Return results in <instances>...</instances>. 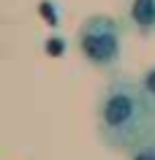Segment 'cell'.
<instances>
[{
	"mask_svg": "<svg viewBox=\"0 0 155 160\" xmlns=\"http://www.w3.org/2000/svg\"><path fill=\"white\" fill-rule=\"evenodd\" d=\"M95 119L106 149L128 152L155 125V106L139 82L128 76H114L98 95Z\"/></svg>",
	"mask_w": 155,
	"mask_h": 160,
	"instance_id": "cell-1",
	"label": "cell"
},
{
	"mask_svg": "<svg viewBox=\"0 0 155 160\" xmlns=\"http://www.w3.org/2000/svg\"><path fill=\"white\" fill-rule=\"evenodd\" d=\"M79 54L95 68H117L122 57V30L112 17L93 14L87 17L76 30Z\"/></svg>",
	"mask_w": 155,
	"mask_h": 160,
	"instance_id": "cell-2",
	"label": "cell"
},
{
	"mask_svg": "<svg viewBox=\"0 0 155 160\" xmlns=\"http://www.w3.org/2000/svg\"><path fill=\"white\" fill-rule=\"evenodd\" d=\"M128 25L142 38L155 35V0H131Z\"/></svg>",
	"mask_w": 155,
	"mask_h": 160,
	"instance_id": "cell-3",
	"label": "cell"
},
{
	"mask_svg": "<svg viewBox=\"0 0 155 160\" xmlns=\"http://www.w3.org/2000/svg\"><path fill=\"white\" fill-rule=\"evenodd\" d=\"M128 160H155V125L128 149Z\"/></svg>",
	"mask_w": 155,
	"mask_h": 160,
	"instance_id": "cell-4",
	"label": "cell"
},
{
	"mask_svg": "<svg viewBox=\"0 0 155 160\" xmlns=\"http://www.w3.org/2000/svg\"><path fill=\"white\" fill-rule=\"evenodd\" d=\"M139 84H142V90L147 92V98H150V101H152V106H155V65L147 68L144 73H142Z\"/></svg>",
	"mask_w": 155,
	"mask_h": 160,
	"instance_id": "cell-5",
	"label": "cell"
}]
</instances>
